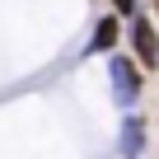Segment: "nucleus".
Here are the masks:
<instances>
[{"label": "nucleus", "mask_w": 159, "mask_h": 159, "mask_svg": "<svg viewBox=\"0 0 159 159\" xmlns=\"http://www.w3.org/2000/svg\"><path fill=\"white\" fill-rule=\"evenodd\" d=\"M145 136H150L145 131V117L140 112H126L122 117V131H117V154L122 159H140L145 154Z\"/></svg>", "instance_id": "obj_3"}, {"label": "nucleus", "mask_w": 159, "mask_h": 159, "mask_svg": "<svg viewBox=\"0 0 159 159\" xmlns=\"http://www.w3.org/2000/svg\"><path fill=\"white\" fill-rule=\"evenodd\" d=\"M122 38L131 42V61L140 70H159V28H154V14H131Z\"/></svg>", "instance_id": "obj_2"}, {"label": "nucleus", "mask_w": 159, "mask_h": 159, "mask_svg": "<svg viewBox=\"0 0 159 159\" xmlns=\"http://www.w3.org/2000/svg\"><path fill=\"white\" fill-rule=\"evenodd\" d=\"M108 84H112V98L117 108H136L140 103V89H145V70L126 56V52H108Z\"/></svg>", "instance_id": "obj_1"}, {"label": "nucleus", "mask_w": 159, "mask_h": 159, "mask_svg": "<svg viewBox=\"0 0 159 159\" xmlns=\"http://www.w3.org/2000/svg\"><path fill=\"white\" fill-rule=\"evenodd\" d=\"M154 131H159V117H154Z\"/></svg>", "instance_id": "obj_7"}, {"label": "nucleus", "mask_w": 159, "mask_h": 159, "mask_svg": "<svg viewBox=\"0 0 159 159\" xmlns=\"http://www.w3.org/2000/svg\"><path fill=\"white\" fill-rule=\"evenodd\" d=\"M154 19H159V0H154Z\"/></svg>", "instance_id": "obj_6"}, {"label": "nucleus", "mask_w": 159, "mask_h": 159, "mask_svg": "<svg viewBox=\"0 0 159 159\" xmlns=\"http://www.w3.org/2000/svg\"><path fill=\"white\" fill-rule=\"evenodd\" d=\"M126 33V19H117V14H103L98 24H94V38H89V47L84 52H117V38Z\"/></svg>", "instance_id": "obj_4"}, {"label": "nucleus", "mask_w": 159, "mask_h": 159, "mask_svg": "<svg viewBox=\"0 0 159 159\" xmlns=\"http://www.w3.org/2000/svg\"><path fill=\"white\" fill-rule=\"evenodd\" d=\"M112 14H117V19H131V14H140V0H112Z\"/></svg>", "instance_id": "obj_5"}]
</instances>
